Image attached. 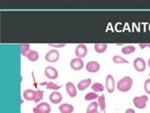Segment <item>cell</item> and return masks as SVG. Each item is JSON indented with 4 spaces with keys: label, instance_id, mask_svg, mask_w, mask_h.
Here are the masks:
<instances>
[{
    "label": "cell",
    "instance_id": "obj_8",
    "mask_svg": "<svg viewBox=\"0 0 150 113\" xmlns=\"http://www.w3.org/2000/svg\"><path fill=\"white\" fill-rule=\"evenodd\" d=\"M105 86H106L107 92H109V93H112V92H115V81L114 77H112V74H108L107 77H106Z\"/></svg>",
    "mask_w": 150,
    "mask_h": 113
},
{
    "label": "cell",
    "instance_id": "obj_28",
    "mask_svg": "<svg viewBox=\"0 0 150 113\" xmlns=\"http://www.w3.org/2000/svg\"><path fill=\"white\" fill-rule=\"evenodd\" d=\"M49 45L53 47V48L57 49V48H63L66 45V44H49Z\"/></svg>",
    "mask_w": 150,
    "mask_h": 113
},
{
    "label": "cell",
    "instance_id": "obj_12",
    "mask_svg": "<svg viewBox=\"0 0 150 113\" xmlns=\"http://www.w3.org/2000/svg\"><path fill=\"white\" fill-rule=\"evenodd\" d=\"M35 93H36V91H34V89H27L23 92V97L25 98V100H26V101H33L34 102Z\"/></svg>",
    "mask_w": 150,
    "mask_h": 113
},
{
    "label": "cell",
    "instance_id": "obj_5",
    "mask_svg": "<svg viewBox=\"0 0 150 113\" xmlns=\"http://www.w3.org/2000/svg\"><path fill=\"white\" fill-rule=\"evenodd\" d=\"M133 67L137 72H144L146 69V62L143 58H136L133 60Z\"/></svg>",
    "mask_w": 150,
    "mask_h": 113
},
{
    "label": "cell",
    "instance_id": "obj_7",
    "mask_svg": "<svg viewBox=\"0 0 150 113\" xmlns=\"http://www.w3.org/2000/svg\"><path fill=\"white\" fill-rule=\"evenodd\" d=\"M86 69L88 73H91V74L97 73L100 70V64L96 60H91V61H89V62L86 63Z\"/></svg>",
    "mask_w": 150,
    "mask_h": 113
},
{
    "label": "cell",
    "instance_id": "obj_15",
    "mask_svg": "<svg viewBox=\"0 0 150 113\" xmlns=\"http://www.w3.org/2000/svg\"><path fill=\"white\" fill-rule=\"evenodd\" d=\"M27 59L29 61H32V62H34V61H37L40 58V54L39 52L36 51V50H30L28 52V54L26 56Z\"/></svg>",
    "mask_w": 150,
    "mask_h": 113
},
{
    "label": "cell",
    "instance_id": "obj_13",
    "mask_svg": "<svg viewBox=\"0 0 150 113\" xmlns=\"http://www.w3.org/2000/svg\"><path fill=\"white\" fill-rule=\"evenodd\" d=\"M59 111L61 113H72L74 111V107L71 104L64 103L59 106Z\"/></svg>",
    "mask_w": 150,
    "mask_h": 113
},
{
    "label": "cell",
    "instance_id": "obj_29",
    "mask_svg": "<svg viewBox=\"0 0 150 113\" xmlns=\"http://www.w3.org/2000/svg\"><path fill=\"white\" fill-rule=\"evenodd\" d=\"M139 47H140L141 49L150 48V44H139Z\"/></svg>",
    "mask_w": 150,
    "mask_h": 113
},
{
    "label": "cell",
    "instance_id": "obj_21",
    "mask_svg": "<svg viewBox=\"0 0 150 113\" xmlns=\"http://www.w3.org/2000/svg\"><path fill=\"white\" fill-rule=\"evenodd\" d=\"M112 62L115 63V64H122V63H124V64H129V60H127L126 59L124 58H122V56H118V55H115L112 56Z\"/></svg>",
    "mask_w": 150,
    "mask_h": 113
},
{
    "label": "cell",
    "instance_id": "obj_34",
    "mask_svg": "<svg viewBox=\"0 0 150 113\" xmlns=\"http://www.w3.org/2000/svg\"><path fill=\"white\" fill-rule=\"evenodd\" d=\"M149 77H150V73H149Z\"/></svg>",
    "mask_w": 150,
    "mask_h": 113
},
{
    "label": "cell",
    "instance_id": "obj_26",
    "mask_svg": "<svg viewBox=\"0 0 150 113\" xmlns=\"http://www.w3.org/2000/svg\"><path fill=\"white\" fill-rule=\"evenodd\" d=\"M43 91H40V89H38V91H36V93H35V99H34V102L35 103H40L42 98H43Z\"/></svg>",
    "mask_w": 150,
    "mask_h": 113
},
{
    "label": "cell",
    "instance_id": "obj_17",
    "mask_svg": "<svg viewBox=\"0 0 150 113\" xmlns=\"http://www.w3.org/2000/svg\"><path fill=\"white\" fill-rule=\"evenodd\" d=\"M37 107L43 113H50L51 112V106L46 102H41L40 104H38Z\"/></svg>",
    "mask_w": 150,
    "mask_h": 113
},
{
    "label": "cell",
    "instance_id": "obj_32",
    "mask_svg": "<svg viewBox=\"0 0 150 113\" xmlns=\"http://www.w3.org/2000/svg\"><path fill=\"white\" fill-rule=\"evenodd\" d=\"M147 64H148L149 68H150V58H149V59H148V60H147Z\"/></svg>",
    "mask_w": 150,
    "mask_h": 113
},
{
    "label": "cell",
    "instance_id": "obj_19",
    "mask_svg": "<svg viewBox=\"0 0 150 113\" xmlns=\"http://www.w3.org/2000/svg\"><path fill=\"white\" fill-rule=\"evenodd\" d=\"M135 50H136L135 46H133V45H126L124 47H122L121 52L124 55H130V54L134 53Z\"/></svg>",
    "mask_w": 150,
    "mask_h": 113
},
{
    "label": "cell",
    "instance_id": "obj_33",
    "mask_svg": "<svg viewBox=\"0 0 150 113\" xmlns=\"http://www.w3.org/2000/svg\"><path fill=\"white\" fill-rule=\"evenodd\" d=\"M96 113H100V112H98V111H97V112H96Z\"/></svg>",
    "mask_w": 150,
    "mask_h": 113
},
{
    "label": "cell",
    "instance_id": "obj_30",
    "mask_svg": "<svg viewBox=\"0 0 150 113\" xmlns=\"http://www.w3.org/2000/svg\"><path fill=\"white\" fill-rule=\"evenodd\" d=\"M33 112H34V113H43L42 111H40L37 107H35L34 108H33Z\"/></svg>",
    "mask_w": 150,
    "mask_h": 113
},
{
    "label": "cell",
    "instance_id": "obj_31",
    "mask_svg": "<svg viewBox=\"0 0 150 113\" xmlns=\"http://www.w3.org/2000/svg\"><path fill=\"white\" fill-rule=\"evenodd\" d=\"M125 113H136V112L133 108H128V109L125 111Z\"/></svg>",
    "mask_w": 150,
    "mask_h": 113
},
{
    "label": "cell",
    "instance_id": "obj_11",
    "mask_svg": "<svg viewBox=\"0 0 150 113\" xmlns=\"http://www.w3.org/2000/svg\"><path fill=\"white\" fill-rule=\"evenodd\" d=\"M66 91H67L69 97L74 98L77 96V89L72 82H68L66 84Z\"/></svg>",
    "mask_w": 150,
    "mask_h": 113
},
{
    "label": "cell",
    "instance_id": "obj_22",
    "mask_svg": "<svg viewBox=\"0 0 150 113\" xmlns=\"http://www.w3.org/2000/svg\"><path fill=\"white\" fill-rule=\"evenodd\" d=\"M91 89L94 92L98 93V92H102L103 89H104V86H103V85L100 82H96V83H93L91 85Z\"/></svg>",
    "mask_w": 150,
    "mask_h": 113
},
{
    "label": "cell",
    "instance_id": "obj_25",
    "mask_svg": "<svg viewBox=\"0 0 150 113\" xmlns=\"http://www.w3.org/2000/svg\"><path fill=\"white\" fill-rule=\"evenodd\" d=\"M97 98H98V93L91 92H88V93L86 94V96H84V100H86V101H93V100H95V99H97Z\"/></svg>",
    "mask_w": 150,
    "mask_h": 113
},
{
    "label": "cell",
    "instance_id": "obj_27",
    "mask_svg": "<svg viewBox=\"0 0 150 113\" xmlns=\"http://www.w3.org/2000/svg\"><path fill=\"white\" fill-rule=\"evenodd\" d=\"M144 89L145 92H146L147 94H150V78H147V79L144 81Z\"/></svg>",
    "mask_w": 150,
    "mask_h": 113
},
{
    "label": "cell",
    "instance_id": "obj_9",
    "mask_svg": "<svg viewBox=\"0 0 150 113\" xmlns=\"http://www.w3.org/2000/svg\"><path fill=\"white\" fill-rule=\"evenodd\" d=\"M75 55H76V58L83 59L87 55V46L83 44H78L75 48Z\"/></svg>",
    "mask_w": 150,
    "mask_h": 113
},
{
    "label": "cell",
    "instance_id": "obj_14",
    "mask_svg": "<svg viewBox=\"0 0 150 113\" xmlns=\"http://www.w3.org/2000/svg\"><path fill=\"white\" fill-rule=\"evenodd\" d=\"M91 78H86V79H83L81 80L78 85H77V89H79V91H84V89H86L89 86H90L91 84Z\"/></svg>",
    "mask_w": 150,
    "mask_h": 113
},
{
    "label": "cell",
    "instance_id": "obj_24",
    "mask_svg": "<svg viewBox=\"0 0 150 113\" xmlns=\"http://www.w3.org/2000/svg\"><path fill=\"white\" fill-rule=\"evenodd\" d=\"M31 49H30V45L29 44H21V54L23 56H26L28 52H29Z\"/></svg>",
    "mask_w": 150,
    "mask_h": 113
},
{
    "label": "cell",
    "instance_id": "obj_23",
    "mask_svg": "<svg viewBox=\"0 0 150 113\" xmlns=\"http://www.w3.org/2000/svg\"><path fill=\"white\" fill-rule=\"evenodd\" d=\"M98 102H91L86 108V113H96L98 111Z\"/></svg>",
    "mask_w": 150,
    "mask_h": 113
},
{
    "label": "cell",
    "instance_id": "obj_3",
    "mask_svg": "<svg viewBox=\"0 0 150 113\" xmlns=\"http://www.w3.org/2000/svg\"><path fill=\"white\" fill-rule=\"evenodd\" d=\"M44 74L47 78H49L51 80H55L58 78V71L56 70L53 66H47L44 70Z\"/></svg>",
    "mask_w": 150,
    "mask_h": 113
},
{
    "label": "cell",
    "instance_id": "obj_4",
    "mask_svg": "<svg viewBox=\"0 0 150 113\" xmlns=\"http://www.w3.org/2000/svg\"><path fill=\"white\" fill-rule=\"evenodd\" d=\"M59 52L56 49H52L48 51V53L45 55V59L50 63H54L59 59Z\"/></svg>",
    "mask_w": 150,
    "mask_h": 113
},
{
    "label": "cell",
    "instance_id": "obj_20",
    "mask_svg": "<svg viewBox=\"0 0 150 113\" xmlns=\"http://www.w3.org/2000/svg\"><path fill=\"white\" fill-rule=\"evenodd\" d=\"M98 107H100V109L102 111H104L106 109V100H105V95H104V94H101V95L98 96Z\"/></svg>",
    "mask_w": 150,
    "mask_h": 113
},
{
    "label": "cell",
    "instance_id": "obj_2",
    "mask_svg": "<svg viewBox=\"0 0 150 113\" xmlns=\"http://www.w3.org/2000/svg\"><path fill=\"white\" fill-rule=\"evenodd\" d=\"M133 105L135 107L139 108V109H144L146 107V104L148 102V96L147 95H140V96H135L133 98Z\"/></svg>",
    "mask_w": 150,
    "mask_h": 113
},
{
    "label": "cell",
    "instance_id": "obj_16",
    "mask_svg": "<svg viewBox=\"0 0 150 113\" xmlns=\"http://www.w3.org/2000/svg\"><path fill=\"white\" fill-rule=\"evenodd\" d=\"M40 85L41 86H45L47 89H52V91H58L59 89H61V86L59 85L53 83V82H41Z\"/></svg>",
    "mask_w": 150,
    "mask_h": 113
},
{
    "label": "cell",
    "instance_id": "obj_6",
    "mask_svg": "<svg viewBox=\"0 0 150 113\" xmlns=\"http://www.w3.org/2000/svg\"><path fill=\"white\" fill-rule=\"evenodd\" d=\"M70 68H71L73 71H81L83 66H84V63H83V59H80V58H74L70 60Z\"/></svg>",
    "mask_w": 150,
    "mask_h": 113
},
{
    "label": "cell",
    "instance_id": "obj_18",
    "mask_svg": "<svg viewBox=\"0 0 150 113\" xmlns=\"http://www.w3.org/2000/svg\"><path fill=\"white\" fill-rule=\"evenodd\" d=\"M108 44H94V49L98 54H102L107 50Z\"/></svg>",
    "mask_w": 150,
    "mask_h": 113
},
{
    "label": "cell",
    "instance_id": "obj_1",
    "mask_svg": "<svg viewBox=\"0 0 150 113\" xmlns=\"http://www.w3.org/2000/svg\"><path fill=\"white\" fill-rule=\"evenodd\" d=\"M133 85V80L130 77H124L118 80L116 88L120 92H128Z\"/></svg>",
    "mask_w": 150,
    "mask_h": 113
},
{
    "label": "cell",
    "instance_id": "obj_10",
    "mask_svg": "<svg viewBox=\"0 0 150 113\" xmlns=\"http://www.w3.org/2000/svg\"><path fill=\"white\" fill-rule=\"evenodd\" d=\"M62 99H63V96H62V94H61L59 92H51L50 93V95H49V100L52 104H59L61 101H62Z\"/></svg>",
    "mask_w": 150,
    "mask_h": 113
}]
</instances>
